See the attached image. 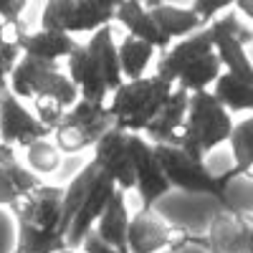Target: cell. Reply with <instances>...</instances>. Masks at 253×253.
I'll use <instances>...</instances> for the list:
<instances>
[{
  "label": "cell",
  "instance_id": "33",
  "mask_svg": "<svg viewBox=\"0 0 253 253\" xmlns=\"http://www.w3.org/2000/svg\"><path fill=\"white\" fill-rule=\"evenodd\" d=\"M20 58H23L20 48L0 38V94L8 91V79H10V74H13V69L18 66Z\"/></svg>",
  "mask_w": 253,
  "mask_h": 253
},
{
  "label": "cell",
  "instance_id": "28",
  "mask_svg": "<svg viewBox=\"0 0 253 253\" xmlns=\"http://www.w3.org/2000/svg\"><path fill=\"white\" fill-rule=\"evenodd\" d=\"M66 246V238H61L53 230H38L26 223H18V243L13 253H58Z\"/></svg>",
  "mask_w": 253,
  "mask_h": 253
},
{
  "label": "cell",
  "instance_id": "37",
  "mask_svg": "<svg viewBox=\"0 0 253 253\" xmlns=\"http://www.w3.org/2000/svg\"><path fill=\"white\" fill-rule=\"evenodd\" d=\"M58 253H84L81 248H63V251H58Z\"/></svg>",
  "mask_w": 253,
  "mask_h": 253
},
{
  "label": "cell",
  "instance_id": "38",
  "mask_svg": "<svg viewBox=\"0 0 253 253\" xmlns=\"http://www.w3.org/2000/svg\"><path fill=\"white\" fill-rule=\"evenodd\" d=\"M0 124H3V114H0Z\"/></svg>",
  "mask_w": 253,
  "mask_h": 253
},
{
  "label": "cell",
  "instance_id": "14",
  "mask_svg": "<svg viewBox=\"0 0 253 253\" xmlns=\"http://www.w3.org/2000/svg\"><path fill=\"white\" fill-rule=\"evenodd\" d=\"M66 74L74 81V86L79 89L81 101L107 104V99H109L107 81H104V74L99 69V61L94 58V53L89 51L86 43H79L74 48V53L66 58Z\"/></svg>",
  "mask_w": 253,
  "mask_h": 253
},
{
  "label": "cell",
  "instance_id": "25",
  "mask_svg": "<svg viewBox=\"0 0 253 253\" xmlns=\"http://www.w3.org/2000/svg\"><path fill=\"white\" fill-rule=\"evenodd\" d=\"M155 46L144 43L134 36H124L122 43H117V56H119V69L124 81H137L147 74V66L155 58Z\"/></svg>",
  "mask_w": 253,
  "mask_h": 253
},
{
  "label": "cell",
  "instance_id": "4",
  "mask_svg": "<svg viewBox=\"0 0 253 253\" xmlns=\"http://www.w3.org/2000/svg\"><path fill=\"white\" fill-rule=\"evenodd\" d=\"M8 89L20 99V101H36V99H56L66 109H71L79 101V89L74 86V81L69 74L61 69V63L51 61H38L23 56L18 61V66L13 69L8 79Z\"/></svg>",
  "mask_w": 253,
  "mask_h": 253
},
{
  "label": "cell",
  "instance_id": "23",
  "mask_svg": "<svg viewBox=\"0 0 253 253\" xmlns=\"http://www.w3.org/2000/svg\"><path fill=\"white\" fill-rule=\"evenodd\" d=\"M89 51L94 53V58L99 61V69L104 74V81H107V89H109V96L124 84V76H122V69H119V56H117V43H114V33H112V26H104L99 28L89 41H86Z\"/></svg>",
  "mask_w": 253,
  "mask_h": 253
},
{
  "label": "cell",
  "instance_id": "10",
  "mask_svg": "<svg viewBox=\"0 0 253 253\" xmlns=\"http://www.w3.org/2000/svg\"><path fill=\"white\" fill-rule=\"evenodd\" d=\"M0 114H3V124H0V144L23 147L26 150L28 144H33L38 139L53 137L10 89L0 94Z\"/></svg>",
  "mask_w": 253,
  "mask_h": 253
},
{
  "label": "cell",
  "instance_id": "22",
  "mask_svg": "<svg viewBox=\"0 0 253 253\" xmlns=\"http://www.w3.org/2000/svg\"><path fill=\"white\" fill-rule=\"evenodd\" d=\"M117 3L119 0H74V13L66 33H96L99 28L109 26L117 13Z\"/></svg>",
  "mask_w": 253,
  "mask_h": 253
},
{
  "label": "cell",
  "instance_id": "24",
  "mask_svg": "<svg viewBox=\"0 0 253 253\" xmlns=\"http://www.w3.org/2000/svg\"><path fill=\"white\" fill-rule=\"evenodd\" d=\"M220 76H223L220 58L215 56V51H210V53L195 58L193 63H187L175 86L187 94H200V91H210V86H215V81Z\"/></svg>",
  "mask_w": 253,
  "mask_h": 253
},
{
  "label": "cell",
  "instance_id": "26",
  "mask_svg": "<svg viewBox=\"0 0 253 253\" xmlns=\"http://www.w3.org/2000/svg\"><path fill=\"white\" fill-rule=\"evenodd\" d=\"M228 144L233 157V177H253V114L233 124Z\"/></svg>",
  "mask_w": 253,
  "mask_h": 253
},
{
  "label": "cell",
  "instance_id": "5",
  "mask_svg": "<svg viewBox=\"0 0 253 253\" xmlns=\"http://www.w3.org/2000/svg\"><path fill=\"white\" fill-rule=\"evenodd\" d=\"M114 129V117L107 104H91V101H76L74 107L63 114L58 129L53 132V142L61 155H76L84 150H94L99 139Z\"/></svg>",
  "mask_w": 253,
  "mask_h": 253
},
{
  "label": "cell",
  "instance_id": "3",
  "mask_svg": "<svg viewBox=\"0 0 253 253\" xmlns=\"http://www.w3.org/2000/svg\"><path fill=\"white\" fill-rule=\"evenodd\" d=\"M233 114H228L213 91H200L190 94V109H187V122L180 137V144L187 155H193L195 160H203L218 150L220 144H225L233 132Z\"/></svg>",
  "mask_w": 253,
  "mask_h": 253
},
{
  "label": "cell",
  "instance_id": "1",
  "mask_svg": "<svg viewBox=\"0 0 253 253\" xmlns=\"http://www.w3.org/2000/svg\"><path fill=\"white\" fill-rule=\"evenodd\" d=\"M175 86L162 81L160 76H142L137 81H124L109 96V112L114 126L126 134H144V129L162 112Z\"/></svg>",
  "mask_w": 253,
  "mask_h": 253
},
{
  "label": "cell",
  "instance_id": "21",
  "mask_svg": "<svg viewBox=\"0 0 253 253\" xmlns=\"http://www.w3.org/2000/svg\"><path fill=\"white\" fill-rule=\"evenodd\" d=\"M129 208H126V193H122V190H117V193L112 195L107 210H104V215L99 218L94 233L107 243L112 246L114 251L119 253H129V246H126V233H129Z\"/></svg>",
  "mask_w": 253,
  "mask_h": 253
},
{
  "label": "cell",
  "instance_id": "29",
  "mask_svg": "<svg viewBox=\"0 0 253 253\" xmlns=\"http://www.w3.org/2000/svg\"><path fill=\"white\" fill-rule=\"evenodd\" d=\"M61 162H63V155L53 139H38L26 147V167L36 177L53 175L61 167Z\"/></svg>",
  "mask_w": 253,
  "mask_h": 253
},
{
  "label": "cell",
  "instance_id": "31",
  "mask_svg": "<svg viewBox=\"0 0 253 253\" xmlns=\"http://www.w3.org/2000/svg\"><path fill=\"white\" fill-rule=\"evenodd\" d=\"M69 109L63 107L61 101H56V99H36L33 101V114H36V119L46 126V129L53 134L56 129H58V124H61V119H63V114H66Z\"/></svg>",
  "mask_w": 253,
  "mask_h": 253
},
{
  "label": "cell",
  "instance_id": "9",
  "mask_svg": "<svg viewBox=\"0 0 253 253\" xmlns=\"http://www.w3.org/2000/svg\"><path fill=\"white\" fill-rule=\"evenodd\" d=\"M129 152H132V167H134V182L137 193L142 198V208L152 210L155 203L170 193V182H167L162 167L155 155V144H150L142 134H129Z\"/></svg>",
  "mask_w": 253,
  "mask_h": 253
},
{
  "label": "cell",
  "instance_id": "2",
  "mask_svg": "<svg viewBox=\"0 0 253 253\" xmlns=\"http://www.w3.org/2000/svg\"><path fill=\"white\" fill-rule=\"evenodd\" d=\"M155 155L170 187L195 195H213L220 200L223 210H238L228 200V182L233 180L230 170L215 175L203 160H195L177 144H155Z\"/></svg>",
  "mask_w": 253,
  "mask_h": 253
},
{
  "label": "cell",
  "instance_id": "27",
  "mask_svg": "<svg viewBox=\"0 0 253 253\" xmlns=\"http://www.w3.org/2000/svg\"><path fill=\"white\" fill-rule=\"evenodd\" d=\"M213 96L228 114H253V86L236 76L223 71V76L215 81Z\"/></svg>",
  "mask_w": 253,
  "mask_h": 253
},
{
  "label": "cell",
  "instance_id": "30",
  "mask_svg": "<svg viewBox=\"0 0 253 253\" xmlns=\"http://www.w3.org/2000/svg\"><path fill=\"white\" fill-rule=\"evenodd\" d=\"M71 13H74V0H51L41 13V28L66 33L71 23Z\"/></svg>",
  "mask_w": 253,
  "mask_h": 253
},
{
  "label": "cell",
  "instance_id": "12",
  "mask_svg": "<svg viewBox=\"0 0 253 253\" xmlns=\"http://www.w3.org/2000/svg\"><path fill=\"white\" fill-rule=\"evenodd\" d=\"M63 193H66V187L41 182L23 200H18L10 210H13L18 223H26V225L38 228V230H53V233H58Z\"/></svg>",
  "mask_w": 253,
  "mask_h": 253
},
{
  "label": "cell",
  "instance_id": "6",
  "mask_svg": "<svg viewBox=\"0 0 253 253\" xmlns=\"http://www.w3.org/2000/svg\"><path fill=\"white\" fill-rule=\"evenodd\" d=\"M208 28L213 33V51L220 58L223 71L253 86V61L246 51V46L253 41V31L243 23L236 10L223 13Z\"/></svg>",
  "mask_w": 253,
  "mask_h": 253
},
{
  "label": "cell",
  "instance_id": "32",
  "mask_svg": "<svg viewBox=\"0 0 253 253\" xmlns=\"http://www.w3.org/2000/svg\"><path fill=\"white\" fill-rule=\"evenodd\" d=\"M187 8L203 20V26H210V23H215L223 13L233 10V0H190Z\"/></svg>",
  "mask_w": 253,
  "mask_h": 253
},
{
  "label": "cell",
  "instance_id": "19",
  "mask_svg": "<svg viewBox=\"0 0 253 253\" xmlns=\"http://www.w3.org/2000/svg\"><path fill=\"white\" fill-rule=\"evenodd\" d=\"M142 5L147 8V13L152 15L160 33L165 38H170V41L177 38V36L187 38L190 33L205 28L203 20L187 8V3L180 5V3H165V0H147V3H142Z\"/></svg>",
  "mask_w": 253,
  "mask_h": 253
},
{
  "label": "cell",
  "instance_id": "17",
  "mask_svg": "<svg viewBox=\"0 0 253 253\" xmlns=\"http://www.w3.org/2000/svg\"><path fill=\"white\" fill-rule=\"evenodd\" d=\"M187 109H190V94L175 86L172 96L167 99L162 112L144 129L142 137L150 144H180L185 122H187Z\"/></svg>",
  "mask_w": 253,
  "mask_h": 253
},
{
  "label": "cell",
  "instance_id": "35",
  "mask_svg": "<svg viewBox=\"0 0 253 253\" xmlns=\"http://www.w3.org/2000/svg\"><path fill=\"white\" fill-rule=\"evenodd\" d=\"M81 251H84V253H119V251H114L112 246H107V243H104V241H101V238L94 233V230H91V233L86 236V241H84Z\"/></svg>",
  "mask_w": 253,
  "mask_h": 253
},
{
  "label": "cell",
  "instance_id": "34",
  "mask_svg": "<svg viewBox=\"0 0 253 253\" xmlns=\"http://www.w3.org/2000/svg\"><path fill=\"white\" fill-rule=\"evenodd\" d=\"M28 10L26 0H0V20L13 26H23V15Z\"/></svg>",
  "mask_w": 253,
  "mask_h": 253
},
{
  "label": "cell",
  "instance_id": "16",
  "mask_svg": "<svg viewBox=\"0 0 253 253\" xmlns=\"http://www.w3.org/2000/svg\"><path fill=\"white\" fill-rule=\"evenodd\" d=\"M38 185H41V177H36L18 160L15 147L0 144V208H13Z\"/></svg>",
  "mask_w": 253,
  "mask_h": 253
},
{
  "label": "cell",
  "instance_id": "8",
  "mask_svg": "<svg viewBox=\"0 0 253 253\" xmlns=\"http://www.w3.org/2000/svg\"><path fill=\"white\" fill-rule=\"evenodd\" d=\"M205 253H253V215L243 210H220L203 236Z\"/></svg>",
  "mask_w": 253,
  "mask_h": 253
},
{
  "label": "cell",
  "instance_id": "7",
  "mask_svg": "<svg viewBox=\"0 0 253 253\" xmlns=\"http://www.w3.org/2000/svg\"><path fill=\"white\" fill-rule=\"evenodd\" d=\"M129 253H162V251H177L185 246H200L203 236H195L185 228L165 223L155 210H139L129 220V233H126Z\"/></svg>",
  "mask_w": 253,
  "mask_h": 253
},
{
  "label": "cell",
  "instance_id": "18",
  "mask_svg": "<svg viewBox=\"0 0 253 253\" xmlns=\"http://www.w3.org/2000/svg\"><path fill=\"white\" fill-rule=\"evenodd\" d=\"M76 38L69 33H58V31H26L18 41V48L28 58H38V61H51V63H61L63 58H69L76 48Z\"/></svg>",
  "mask_w": 253,
  "mask_h": 253
},
{
  "label": "cell",
  "instance_id": "11",
  "mask_svg": "<svg viewBox=\"0 0 253 253\" xmlns=\"http://www.w3.org/2000/svg\"><path fill=\"white\" fill-rule=\"evenodd\" d=\"M91 162L99 167L101 175H107L114 180V185L126 193V190H134L137 182H134V167H132V152H129V134L122 132V129H114L107 132L99 144L94 147V157Z\"/></svg>",
  "mask_w": 253,
  "mask_h": 253
},
{
  "label": "cell",
  "instance_id": "13",
  "mask_svg": "<svg viewBox=\"0 0 253 253\" xmlns=\"http://www.w3.org/2000/svg\"><path fill=\"white\" fill-rule=\"evenodd\" d=\"M213 51V33H210V28H200L195 33H190L187 38L177 41V43H172L167 51L160 53V61H157V71L155 76H160L162 81L167 84H177L180 74L185 71L187 63H193L195 58L205 56Z\"/></svg>",
  "mask_w": 253,
  "mask_h": 253
},
{
  "label": "cell",
  "instance_id": "36",
  "mask_svg": "<svg viewBox=\"0 0 253 253\" xmlns=\"http://www.w3.org/2000/svg\"><path fill=\"white\" fill-rule=\"evenodd\" d=\"M233 10H236L241 18H246V20H251V23H253V0H236Z\"/></svg>",
  "mask_w": 253,
  "mask_h": 253
},
{
  "label": "cell",
  "instance_id": "20",
  "mask_svg": "<svg viewBox=\"0 0 253 253\" xmlns=\"http://www.w3.org/2000/svg\"><path fill=\"white\" fill-rule=\"evenodd\" d=\"M114 20H119V23L124 26L126 36H134V38L144 41V43L155 46L157 51H167L172 46V41L160 33V28L155 26L152 15L147 13V8L139 3V0H119Z\"/></svg>",
  "mask_w": 253,
  "mask_h": 253
},
{
  "label": "cell",
  "instance_id": "15",
  "mask_svg": "<svg viewBox=\"0 0 253 253\" xmlns=\"http://www.w3.org/2000/svg\"><path fill=\"white\" fill-rule=\"evenodd\" d=\"M117 190L119 187L114 185L112 177L99 172V177H96V182L91 187V193L86 195V200H84L81 210L76 213V218H74V223L69 228V233H66V246L69 248H81L84 246V241H86V236L96 228L99 218L104 215V210H107V205H109V200H112V195L117 193Z\"/></svg>",
  "mask_w": 253,
  "mask_h": 253
}]
</instances>
